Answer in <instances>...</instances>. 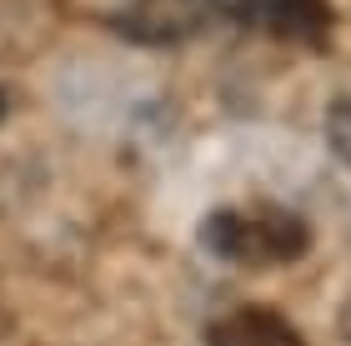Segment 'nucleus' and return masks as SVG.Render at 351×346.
I'll return each mask as SVG.
<instances>
[{
  "instance_id": "f257e3e1",
  "label": "nucleus",
  "mask_w": 351,
  "mask_h": 346,
  "mask_svg": "<svg viewBox=\"0 0 351 346\" xmlns=\"http://www.w3.org/2000/svg\"><path fill=\"white\" fill-rule=\"evenodd\" d=\"M196 241L211 261L241 266V271H271V266L306 261L316 246V231L291 206H211L196 226Z\"/></svg>"
},
{
  "instance_id": "39448f33",
  "label": "nucleus",
  "mask_w": 351,
  "mask_h": 346,
  "mask_svg": "<svg viewBox=\"0 0 351 346\" xmlns=\"http://www.w3.org/2000/svg\"><path fill=\"white\" fill-rule=\"evenodd\" d=\"M326 146H331L337 161L351 166V101H346V96L326 106Z\"/></svg>"
},
{
  "instance_id": "423d86ee",
  "label": "nucleus",
  "mask_w": 351,
  "mask_h": 346,
  "mask_svg": "<svg viewBox=\"0 0 351 346\" xmlns=\"http://www.w3.org/2000/svg\"><path fill=\"white\" fill-rule=\"evenodd\" d=\"M5 106H10V101H5V86H0V121H5Z\"/></svg>"
},
{
  "instance_id": "f03ea898",
  "label": "nucleus",
  "mask_w": 351,
  "mask_h": 346,
  "mask_svg": "<svg viewBox=\"0 0 351 346\" xmlns=\"http://www.w3.org/2000/svg\"><path fill=\"white\" fill-rule=\"evenodd\" d=\"M256 10H261V0H125L110 15V25H116V36L136 40V45H176V40L206 30L211 21L251 25Z\"/></svg>"
},
{
  "instance_id": "20e7f679",
  "label": "nucleus",
  "mask_w": 351,
  "mask_h": 346,
  "mask_svg": "<svg viewBox=\"0 0 351 346\" xmlns=\"http://www.w3.org/2000/svg\"><path fill=\"white\" fill-rule=\"evenodd\" d=\"M331 25H337L331 0H261L256 21H251V30H266L271 40L306 45V51H326Z\"/></svg>"
},
{
  "instance_id": "7ed1b4c3",
  "label": "nucleus",
  "mask_w": 351,
  "mask_h": 346,
  "mask_svg": "<svg viewBox=\"0 0 351 346\" xmlns=\"http://www.w3.org/2000/svg\"><path fill=\"white\" fill-rule=\"evenodd\" d=\"M206 346H306V336L276 306L246 301L206 321Z\"/></svg>"
}]
</instances>
